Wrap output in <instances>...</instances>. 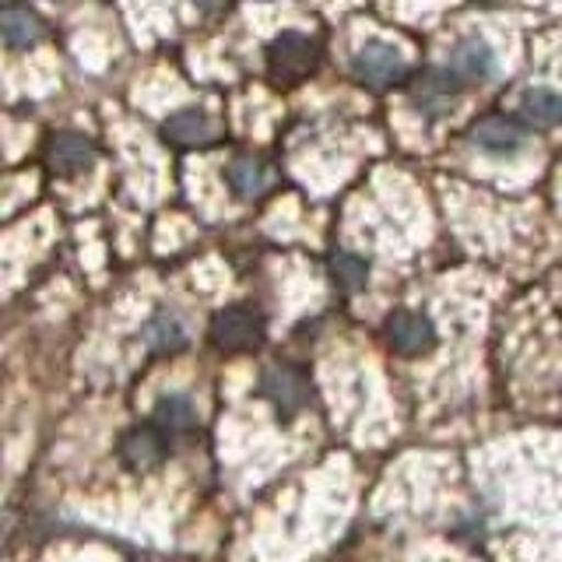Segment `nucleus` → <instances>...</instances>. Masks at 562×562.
Here are the masks:
<instances>
[{"instance_id":"f257e3e1","label":"nucleus","mask_w":562,"mask_h":562,"mask_svg":"<svg viewBox=\"0 0 562 562\" xmlns=\"http://www.w3.org/2000/svg\"><path fill=\"white\" fill-rule=\"evenodd\" d=\"M316 64H321V46L303 32H281L268 43V70L281 85H295L310 78Z\"/></svg>"},{"instance_id":"f03ea898","label":"nucleus","mask_w":562,"mask_h":562,"mask_svg":"<svg viewBox=\"0 0 562 562\" xmlns=\"http://www.w3.org/2000/svg\"><path fill=\"white\" fill-rule=\"evenodd\" d=\"M211 341L222 351H254L263 345V321L260 313L246 310V306H228L215 313L211 321Z\"/></svg>"},{"instance_id":"7ed1b4c3","label":"nucleus","mask_w":562,"mask_h":562,"mask_svg":"<svg viewBox=\"0 0 562 562\" xmlns=\"http://www.w3.org/2000/svg\"><path fill=\"white\" fill-rule=\"evenodd\" d=\"M351 70H356V78L366 81V85L391 88V85L404 81V75H408V64H404L397 46L373 40V43L359 46V53L351 57Z\"/></svg>"},{"instance_id":"20e7f679","label":"nucleus","mask_w":562,"mask_h":562,"mask_svg":"<svg viewBox=\"0 0 562 562\" xmlns=\"http://www.w3.org/2000/svg\"><path fill=\"white\" fill-rule=\"evenodd\" d=\"M260 394L274 404L281 418H295L310 404V380L292 366H274L260 380Z\"/></svg>"},{"instance_id":"39448f33","label":"nucleus","mask_w":562,"mask_h":562,"mask_svg":"<svg viewBox=\"0 0 562 562\" xmlns=\"http://www.w3.org/2000/svg\"><path fill=\"white\" fill-rule=\"evenodd\" d=\"M386 341L397 351V356H426V351L436 348V327L426 313L415 310H397L386 316Z\"/></svg>"},{"instance_id":"423d86ee","label":"nucleus","mask_w":562,"mask_h":562,"mask_svg":"<svg viewBox=\"0 0 562 562\" xmlns=\"http://www.w3.org/2000/svg\"><path fill=\"white\" fill-rule=\"evenodd\" d=\"M166 457H169V436L155 426H137L120 439V461L134 474L155 471Z\"/></svg>"},{"instance_id":"0eeeda50","label":"nucleus","mask_w":562,"mask_h":562,"mask_svg":"<svg viewBox=\"0 0 562 562\" xmlns=\"http://www.w3.org/2000/svg\"><path fill=\"white\" fill-rule=\"evenodd\" d=\"M464 92V81L450 75L447 67H429L412 88V99L415 105L426 116H447L453 110V99Z\"/></svg>"},{"instance_id":"6e6552de","label":"nucleus","mask_w":562,"mask_h":562,"mask_svg":"<svg viewBox=\"0 0 562 562\" xmlns=\"http://www.w3.org/2000/svg\"><path fill=\"white\" fill-rule=\"evenodd\" d=\"M496 49H492L482 35H464L461 43H457L450 49V57H447V70L450 75H457L464 85L471 81H488L492 75H496Z\"/></svg>"},{"instance_id":"1a4fd4ad","label":"nucleus","mask_w":562,"mask_h":562,"mask_svg":"<svg viewBox=\"0 0 562 562\" xmlns=\"http://www.w3.org/2000/svg\"><path fill=\"white\" fill-rule=\"evenodd\" d=\"M95 162V148L85 134L64 131L49 140V169L57 176H81Z\"/></svg>"},{"instance_id":"9d476101","label":"nucleus","mask_w":562,"mask_h":562,"mask_svg":"<svg viewBox=\"0 0 562 562\" xmlns=\"http://www.w3.org/2000/svg\"><path fill=\"white\" fill-rule=\"evenodd\" d=\"M471 140L479 148L492 151V155H514V151L524 148L527 131L509 116H485V120H479L471 127Z\"/></svg>"},{"instance_id":"9b49d317","label":"nucleus","mask_w":562,"mask_h":562,"mask_svg":"<svg viewBox=\"0 0 562 562\" xmlns=\"http://www.w3.org/2000/svg\"><path fill=\"white\" fill-rule=\"evenodd\" d=\"M140 341H145L151 351H158V356H176V351L187 348V327H183V321L176 313L162 310L145 324V330H140Z\"/></svg>"},{"instance_id":"f8f14e48","label":"nucleus","mask_w":562,"mask_h":562,"mask_svg":"<svg viewBox=\"0 0 562 562\" xmlns=\"http://www.w3.org/2000/svg\"><path fill=\"white\" fill-rule=\"evenodd\" d=\"M225 183L236 193L239 201H257L271 187V172L263 169L257 158H236L225 166Z\"/></svg>"},{"instance_id":"ddd939ff","label":"nucleus","mask_w":562,"mask_h":562,"mask_svg":"<svg viewBox=\"0 0 562 562\" xmlns=\"http://www.w3.org/2000/svg\"><path fill=\"white\" fill-rule=\"evenodd\" d=\"M155 429H162L169 439L187 436L198 429V408L187 394H166L155 404Z\"/></svg>"},{"instance_id":"4468645a","label":"nucleus","mask_w":562,"mask_h":562,"mask_svg":"<svg viewBox=\"0 0 562 562\" xmlns=\"http://www.w3.org/2000/svg\"><path fill=\"white\" fill-rule=\"evenodd\" d=\"M166 137L172 140V145L180 148H198V145H207L211 137H215V123H211L204 113L198 110H180L172 113L166 123H162Z\"/></svg>"},{"instance_id":"2eb2a0df","label":"nucleus","mask_w":562,"mask_h":562,"mask_svg":"<svg viewBox=\"0 0 562 562\" xmlns=\"http://www.w3.org/2000/svg\"><path fill=\"white\" fill-rule=\"evenodd\" d=\"M0 40L11 49H29L43 40V22L29 11H4L0 14Z\"/></svg>"},{"instance_id":"dca6fc26","label":"nucleus","mask_w":562,"mask_h":562,"mask_svg":"<svg viewBox=\"0 0 562 562\" xmlns=\"http://www.w3.org/2000/svg\"><path fill=\"white\" fill-rule=\"evenodd\" d=\"M520 113L527 123H535V127H555L562 116V99L552 88H527L520 95Z\"/></svg>"},{"instance_id":"f3484780","label":"nucleus","mask_w":562,"mask_h":562,"mask_svg":"<svg viewBox=\"0 0 562 562\" xmlns=\"http://www.w3.org/2000/svg\"><path fill=\"white\" fill-rule=\"evenodd\" d=\"M330 278L341 292H359L369 281V260L359 254H338L330 260Z\"/></svg>"},{"instance_id":"a211bd4d","label":"nucleus","mask_w":562,"mask_h":562,"mask_svg":"<svg viewBox=\"0 0 562 562\" xmlns=\"http://www.w3.org/2000/svg\"><path fill=\"white\" fill-rule=\"evenodd\" d=\"M190 4H193V8H201V11H218V8L225 4V0H190Z\"/></svg>"}]
</instances>
